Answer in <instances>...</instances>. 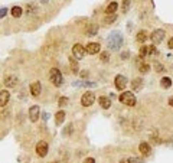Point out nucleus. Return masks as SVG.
I'll return each instance as SVG.
<instances>
[{
    "label": "nucleus",
    "instance_id": "obj_1",
    "mask_svg": "<svg viewBox=\"0 0 173 163\" xmlns=\"http://www.w3.org/2000/svg\"><path fill=\"white\" fill-rule=\"evenodd\" d=\"M123 45V36L121 33L118 31H114L110 33V36H108V48H111V49H114V51H117V49H120Z\"/></svg>",
    "mask_w": 173,
    "mask_h": 163
},
{
    "label": "nucleus",
    "instance_id": "obj_2",
    "mask_svg": "<svg viewBox=\"0 0 173 163\" xmlns=\"http://www.w3.org/2000/svg\"><path fill=\"white\" fill-rule=\"evenodd\" d=\"M120 102L127 106V107H134L136 106V95L133 94V91H124L121 92V95L118 97Z\"/></svg>",
    "mask_w": 173,
    "mask_h": 163
},
{
    "label": "nucleus",
    "instance_id": "obj_3",
    "mask_svg": "<svg viewBox=\"0 0 173 163\" xmlns=\"http://www.w3.org/2000/svg\"><path fill=\"white\" fill-rule=\"evenodd\" d=\"M49 80L51 82L55 85V87H61L62 82H64V76H62V72L58 69V68H52L49 71Z\"/></svg>",
    "mask_w": 173,
    "mask_h": 163
},
{
    "label": "nucleus",
    "instance_id": "obj_4",
    "mask_svg": "<svg viewBox=\"0 0 173 163\" xmlns=\"http://www.w3.org/2000/svg\"><path fill=\"white\" fill-rule=\"evenodd\" d=\"M164 36H166V33H164L163 29H156V31L152 32V35L149 36V38H150V41L153 42V45H159V43L164 39Z\"/></svg>",
    "mask_w": 173,
    "mask_h": 163
},
{
    "label": "nucleus",
    "instance_id": "obj_5",
    "mask_svg": "<svg viewBox=\"0 0 173 163\" xmlns=\"http://www.w3.org/2000/svg\"><path fill=\"white\" fill-rule=\"evenodd\" d=\"M95 101V95H94V92L91 91H86L85 94H82L81 97V104L84 107H91L92 104Z\"/></svg>",
    "mask_w": 173,
    "mask_h": 163
},
{
    "label": "nucleus",
    "instance_id": "obj_6",
    "mask_svg": "<svg viewBox=\"0 0 173 163\" xmlns=\"http://www.w3.org/2000/svg\"><path fill=\"white\" fill-rule=\"evenodd\" d=\"M72 54H74V56H75V59H82L86 54V49L81 45V43H75V45L72 46Z\"/></svg>",
    "mask_w": 173,
    "mask_h": 163
},
{
    "label": "nucleus",
    "instance_id": "obj_7",
    "mask_svg": "<svg viewBox=\"0 0 173 163\" xmlns=\"http://www.w3.org/2000/svg\"><path fill=\"white\" fill-rule=\"evenodd\" d=\"M114 85H116L118 91H123L124 88L127 87V78L124 75H117L114 78Z\"/></svg>",
    "mask_w": 173,
    "mask_h": 163
},
{
    "label": "nucleus",
    "instance_id": "obj_8",
    "mask_svg": "<svg viewBox=\"0 0 173 163\" xmlns=\"http://www.w3.org/2000/svg\"><path fill=\"white\" fill-rule=\"evenodd\" d=\"M39 117H41V108H39V106H32L29 108V118H31V121L36 123L39 120Z\"/></svg>",
    "mask_w": 173,
    "mask_h": 163
},
{
    "label": "nucleus",
    "instance_id": "obj_9",
    "mask_svg": "<svg viewBox=\"0 0 173 163\" xmlns=\"http://www.w3.org/2000/svg\"><path fill=\"white\" fill-rule=\"evenodd\" d=\"M36 153H38V156H41V157H45L46 154H48V143L46 142H39L36 144Z\"/></svg>",
    "mask_w": 173,
    "mask_h": 163
},
{
    "label": "nucleus",
    "instance_id": "obj_10",
    "mask_svg": "<svg viewBox=\"0 0 173 163\" xmlns=\"http://www.w3.org/2000/svg\"><path fill=\"white\" fill-rule=\"evenodd\" d=\"M100 43H97V42H90L88 45L85 46L86 49V54H90V55H95V54H98L100 52Z\"/></svg>",
    "mask_w": 173,
    "mask_h": 163
},
{
    "label": "nucleus",
    "instance_id": "obj_11",
    "mask_svg": "<svg viewBox=\"0 0 173 163\" xmlns=\"http://www.w3.org/2000/svg\"><path fill=\"white\" fill-rule=\"evenodd\" d=\"M3 84H5L7 88L16 87V84H17V76H16V75H7V76H5Z\"/></svg>",
    "mask_w": 173,
    "mask_h": 163
},
{
    "label": "nucleus",
    "instance_id": "obj_12",
    "mask_svg": "<svg viewBox=\"0 0 173 163\" xmlns=\"http://www.w3.org/2000/svg\"><path fill=\"white\" fill-rule=\"evenodd\" d=\"M41 91H42L41 82H39V81L32 82V84H31V94H32V95H33V97H38V95L41 94Z\"/></svg>",
    "mask_w": 173,
    "mask_h": 163
},
{
    "label": "nucleus",
    "instance_id": "obj_13",
    "mask_svg": "<svg viewBox=\"0 0 173 163\" xmlns=\"http://www.w3.org/2000/svg\"><path fill=\"white\" fill-rule=\"evenodd\" d=\"M138 150H140V153H142L143 156H149V154L152 153V147H150V144H149V143H140Z\"/></svg>",
    "mask_w": 173,
    "mask_h": 163
},
{
    "label": "nucleus",
    "instance_id": "obj_14",
    "mask_svg": "<svg viewBox=\"0 0 173 163\" xmlns=\"http://www.w3.org/2000/svg\"><path fill=\"white\" fill-rule=\"evenodd\" d=\"M9 98H10V94H9V91L3 90V91L0 92V106H2V107H5L6 104L9 102Z\"/></svg>",
    "mask_w": 173,
    "mask_h": 163
},
{
    "label": "nucleus",
    "instance_id": "obj_15",
    "mask_svg": "<svg viewBox=\"0 0 173 163\" xmlns=\"http://www.w3.org/2000/svg\"><path fill=\"white\" fill-rule=\"evenodd\" d=\"M97 33H98V25H95V23L88 25V28H86V35L88 36H95Z\"/></svg>",
    "mask_w": 173,
    "mask_h": 163
},
{
    "label": "nucleus",
    "instance_id": "obj_16",
    "mask_svg": "<svg viewBox=\"0 0 173 163\" xmlns=\"http://www.w3.org/2000/svg\"><path fill=\"white\" fill-rule=\"evenodd\" d=\"M98 102H100V106H101L102 108H105V110L111 107V100L108 97H100L98 98Z\"/></svg>",
    "mask_w": 173,
    "mask_h": 163
},
{
    "label": "nucleus",
    "instance_id": "obj_17",
    "mask_svg": "<svg viewBox=\"0 0 173 163\" xmlns=\"http://www.w3.org/2000/svg\"><path fill=\"white\" fill-rule=\"evenodd\" d=\"M131 87H133V91H140L143 87V81L142 78H134L131 82Z\"/></svg>",
    "mask_w": 173,
    "mask_h": 163
},
{
    "label": "nucleus",
    "instance_id": "obj_18",
    "mask_svg": "<svg viewBox=\"0 0 173 163\" xmlns=\"http://www.w3.org/2000/svg\"><path fill=\"white\" fill-rule=\"evenodd\" d=\"M117 9H118V5L116 3V2H111V3L107 6V9H105V13H107V15H114Z\"/></svg>",
    "mask_w": 173,
    "mask_h": 163
},
{
    "label": "nucleus",
    "instance_id": "obj_19",
    "mask_svg": "<svg viewBox=\"0 0 173 163\" xmlns=\"http://www.w3.org/2000/svg\"><path fill=\"white\" fill-rule=\"evenodd\" d=\"M64 120H65V111H58L55 114V123L58 124V126H61L62 123H64Z\"/></svg>",
    "mask_w": 173,
    "mask_h": 163
},
{
    "label": "nucleus",
    "instance_id": "obj_20",
    "mask_svg": "<svg viewBox=\"0 0 173 163\" xmlns=\"http://www.w3.org/2000/svg\"><path fill=\"white\" fill-rule=\"evenodd\" d=\"M147 32L146 31H140L137 33V36H136V39H137V42H140V43H143V42H146V39H147Z\"/></svg>",
    "mask_w": 173,
    "mask_h": 163
},
{
    "label": "nucleus",
    "instance_id": "obj_21",
    "mask_svg": "<svg viewBox=\"0 0 173 163\" xmlns=\"http://www.w3.org/2000/svg\"><path fill=\"white\" fill-rule=\"evenodd\" d=\"M69 65H71V71L74 74H78L79 72V68H78V62L74 59V58H69Z\"/></svg>",
    "mask_w": 173,
    "mask_h": 163
},
{
    "label": "nucleus",
    "instance_id": "obj_22",
    "mask_svg": "<svg viewBox=\"0 0 173 163\" xmlns=\"http://www.w3.org/2000/svg\"><path fill=\"white\" fill-rule=\"evenodd\" d=\"M160 85H162V88H170L172 87V80L169 76H164V78H162V81H160Z\"/></svg>",
    "mask_w": 173,
    "mask_h": 163
},
{
    "label": "nucleus",
    "instance_id": "obj_23",
    "mask_svg": "<svg viewBox=\"0 0 173 163\" xmlns=\"http://www.w3.org/2000/svg\"><path fill=\"white\" fill-rule=\"evenodd\" d=\"M116 19H117V15L114 13V15H107L105 17H104V20L102 22H104V25H110V23H112Z\"/></svg>",
    "mask_w": 173,
    "mask_h": 163
},
{
    "label": "nucleus",
    "instance_id": "obj_24",
    "mask_svg": "<svg viewBox=\"0 0 173 163\" xmlns=\"http://www.w3.org/2000/svg\"><path fill=\"white\" fill-rule=\"evenodd\" d=\"M22 13H23V10H22V7H19V6H15L12 9V16L13 17H20Z\"/></svg>",
    "mask_w": 173,
    "mask_h": 163
},
{
    "label": "nucleus",
    "instance_id": "obj_25",
    "mask_svg": "<svg viewBox=\"0 0 173 163\" xmlns=\"http://www.w3.org/2000/svg\"><path fill=\"white\" fill-rule=\"evenodd\" d=\"M149 54V46H146V45H143L142 48H140V52H138V56L140 58H143V56H146Z\"/></svg>",
    "mask_w": 173,
    "mask_h": 163
},
{
    "label": "nucleus",
    "instance_id": "obj_26",
    "mask_svg": "<svg viewBox=\"0 0 173 163\" xmlns=\"http://www.w3.org/2000/svg\"><path fill=\"white\" fill-rule=\"evenodd\" d=\"M100 59H101V62H108V59H110V52H108V51L101 52V55H100Z\"/></svg>",
    "mask_w": 173,
    "mask_h": 163
},
{
    "label": "nucleus",
    "instance_id": "obj_27",
    "mask_svg": "<svg viewBox=\"0 0 173 163\" xmlns=\"http://www.w3.org/2000/svg\"><path fill=\"white\" fill-rule=\"evenodd\" d=\"M138 69H140L142 74H147V72L150 71V65H149V64H143V65L138 66Z\"/></svg>",
    "mask_w": 173,
    "mask_h": 163
},
{
    "label": "nucleus",
    "instance_id": "obj_28",
    "mask_svg": "<svg viewBox=\"0 0 173 163\" xmlns=\"http://www.w3.org/2000/svg\"><path fill=\"white\" fill-rule=\"evenodd\" d=\"M68 102H69V100L66 97H61L59 101H58V106H59V107H65V106H68Z\"/></svg>",
    "mask_w": 173,
    "mask_h": 163
},
{
    "label": "nucleus",
    "instance_id": "obj_29",
    "mask_svg": "<svg viewBox=\"0 0 173 163\" xmlns=\"http://www.w3.org/2000/svg\"><path fill=\"white\" fill-rule=\"evenodd\" d=\"M128 6H130V0H123V10L127 12L128 10Z\"/></svg>",
    "mask_w": 173,
    "mask_h": 163
},
{
    "label": "nucleus",
    "instance_id": "obj_30",
    "mask_svg": "<svg viewBox=\"0 0 173 163\" xmlns=\"http://www.w3.org/2000/svg\"><path fill=\"white\" fill-rule=\"evenodd\" d=\"M71 133H72V124H68V127H66V130L64 132V134L68 136V134H71Z\"/></svg>",
    "mask_w": 173,
    "mask_h": 163
},
{
    "label": "nucleus",
    "instance_id": "obj_31",
    "mask_svg": "<svg viewBox=\"0 0 173 163\" xmlns=\"http://www.w3.org/2000/svg\"><path fill=\"white\" fill-rule=\"evenodd\" d=\"M128 162H130V163H142V159H138V157H130V159H128Z\"/></svg>",
    "mask_w": 173,
    "mask_h": 163
},
{
    "label": "nucleus",
    "instance_id": "obj_32",
    "mask_svg": "<svg viewBox=\"0 0 173 163\" xmlns=\"http://www.w3.org/2000/svg\"><path fill=\"white\" fill-rule=\"evenodd\" d=\"M156 48H154V45H152V46H149V54H150V55H154V54H156Z\"/></svg>",
    "mask_w": 173,
    "mask_h": 163
},
{
    "label": "nucleus",
    "instance_id": "obj_33",
    "mask_svg": "<svg viewBox=\"0 0 173 163\" xmlns=\"http://www.w3.org/2000/svg\"><path fill=\"white\" fill-rule=\"evenodd\" d=\"M154 68H156V72H163V69H164V68H163V65H160V64H156V65H154Z\"/></svg>",
    "mask_w": 173,
    "mask_h": 163
},
{
    "label": "nucleus",
    "instance_id": "obj_34",
    "mask_svg": "<svg viewBox=\"0 0 173 163\" xmlns=\"http://www.w3.org/2000/svg\"><path fill=\"white\" fill-rule=\"evenodd\" d=\"M128 56H130V52H127V51H124V52L121 54V58H123V59H127Z\"/></svg>",
    "mask_w": 173,
    "mask_h": 163
},
{
    "label": "nucleus",
    "instance_id": "obj_35",
    "mask_svg": "<svg viewBox=\"0 0 173 163\" xmlns=\"http://www.w3.org/2000/svg\"><path fill=\"white\" fill-rule=\"evenodd\" d=\"M6 13H7V9H6V7H2V13H0V17H5Z\"/></svg>",
    "mask_w": 173,
    "mask_h": 163
},
{
    "label": "nucleus",
    "instance_id": "obj_36",
    "mask_svg": "<svg viewBox=\"0 0 173 163\" xmlns=\"http://www.w3.org/2000/svg\"><path fill=\"white\" fill-rule=\"evenodd\" d=\"M84 163H95V160H94L92 157H86L85 160H84Z\"/></svg>",
    "mask_w": 173,
    "mask_h": 163
},
{
    "label": "nucleus",
    "instance_id": "obj_37",
    "mask_svg": "<svg viewBox=\"0 0 173 163\" xmlns=\"http://www.w3.org/2000/svg\"><path fill=\"white\" fill-rule=\"evenodd\" d=\"M169 48H170V49H173V38H170V39H169Z\"/></svg>",
    "mask_w": 173,
    "mask_h": 163
},
{
    "label": "nucleus",
    "instance_id": "obj_38",
    "mask_svg": "<svg viewBox=\"0 0 173 163\" xmlns=\"http://www.w3.org/2000/svg\"><path fill=\"white\" fill-rule=\"evenodd\" d=\"M81 76H82V78H86V76H88V71H86V69H85V71H82Z\"/></svg>",
    "mask_w": 173,
    "mask_h": 163
},
{
    "label": "nucleus",
    "instance_id": "obj_39",
    "mask_svg": "<svg viewBox=\"0 0 173 163\" xmlns=\"http://www.w3.org/2000/svg\"><path fill=\"white\" fill-rule=\"evenodd\" d=\"M169 104H170V106H172V107H173V97H170V98H169Z\"/></svg>",
    "mask_w": 173,
    "mask_h": 163
},
{
    "label": "nucleus",
    "instance_id": "obj_40",
    "mask_svg": "<svg viewBox=\"0 0 173 163\" xmlns=\"http://www.w3.org/2000/svg\"><path fill=\"white\" fill-rule=\"evenodd\" d=\"M120 163H130V162H128V159H123Z\"/></svg>",
    "mask_w": 173,
    "mask_h": 163
},
{
    "label": "nucleus",
    "instance_id": "obj_41",
    "mask_svg": "<svg viewBox=\"0 0 173 163\" xmlns=\"http://www.w3.org/2000/svg\"><path fill=\"white\" fill-rule=\"evenodd\" d=\"M53 163H56V162H53Z\"/></svg>",
    "mask_w": 173,
    "mask_h": 163
}]
</instances>
